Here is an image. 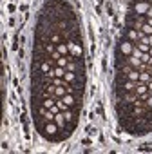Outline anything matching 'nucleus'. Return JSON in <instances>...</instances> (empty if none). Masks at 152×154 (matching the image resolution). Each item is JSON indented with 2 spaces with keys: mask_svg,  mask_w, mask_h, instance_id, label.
<instances>
[{
  "mask_svg": "<svg viewBox=\"0 0 152 154\" xmlns=\"http://www.w3.org/2000/svg\"><path fill=\"white\" fill-rule=\"evenodd\" d=\"M139 31H143V33H145L147 36H150V35H152V26L145 24V26H141V29H139Z\"/></svg>",
  "mask_w": 152,
  "mask_h": 154,
  "instance_id": "nucleus-13",
  "label": "nucleus"
},
{
  "mask_svg": "<svg viewBox=\"0 0 152 154\" xmlns=\"http://www.w3.org/2000/svg\"><path fill=\"white\" fill-rule=\"evenodd\" d=\"M42 132H44V136H45V138L53 140V138L56 136V132H58V125H56V122H54V123H53V122H47V123L44 125Z\"/></svg>",
  "mask_w": 152,
  "mask_h": 154,
  "instance_id": "nucleus-1",
  "label": "nucleus"
},
{
  "mask_svg": "<svg viewBox=\"0 0 152 154\" xmlns=\"http://www.w3.org/2000/svg\"><path fill=\"white\" fill-rule=\"evenodd\" d=\"M147 17H150V18H152V6H150V9L147 11Z\"/></svg>",
  "mask_w": 152,
  "mask_h": 154,
  "instance_id": "nucleus-18",
  "label": "nucleus"
},
{
  "mask_svg": "<svg viewBox=\"0 0 152 154\" xmlns=\"http://www.w3.org/2000/svg\"><path fill=\"white\" fill-rule=\"evenodd\" d=\"M147 87H148V94H152V80L147 84Z\"/></svg>",
  "mask_w": 152,
  "mask_h": 154,
  "instance_id": "nucleus-17",
  "label": "nucleus"
},
{
  "mask_svg": "<svg viewBox=\"0 0 152 154\" xmlns=\"http://www.w3.org/2000/svg\"><path fill=\"white\" fill-rule=\"evenodd\" d=\"M51 40H53V42H56V44H60V36H58V35H53V36H51Z\"/></svg>",
  "mask_w": 152,
  "mask_h": 154,
  "instance_id": "nucleus-15",
  "label": "nucleus"
},
{
  "mask_svg": "<svg viewBox=\"0 0 152 154\" xmlns=\"http://www.w3.org/2000/svg\"><path fill=\"white\" fill-rule=\"evenodd\" d=\"M150 67H152V62H150Z\"/></svg>",
  "mask_w": 152,
  "mask_h": 154,
  "instance_id": "nucleus-21",
  "label": "nucleus"
},
{
  "mask_svg": "<svg viewBox=\"0 0 152 154\" xmlns=\"http://www.w3.org/2000/svg\"><path fill=\"white\" fill-rule=\"evenodd\" d=\"M147 24H148V26H152V18H150V17H147Z\"/></svg>",
  "mask_w": 152,
  "mask_h": 154,
  "instance_id": "nucleus-19",
  "label": "nucleus"
},
{
  "mask_svg": "<svg viewBox=\"0 0 152 154\" xmlns=\"http://www.w3.org/2000/svg\"><path fill=\"white\" fill-rule=\"evenodd\" d=\"M127 36H129L130 40H134V42L139 40V36H138V29H129V31H127Z\"/></svg>",
  "mask_w": 152,
  "mask_h": 154,
  "instance_id": "nucleus-9",
  "label": "nucleus"
},
{
  "mask_svg": "<svg viewBox=\"0 0 152 154\" xmlns=\"http://www.w3.org/2000/svg\"><path fill=\"white\" fill-rule=\"evenodd\" d=\"M129 65H130L132 69H139V65H141V60L130 54V56H129Z\"/></svg>",
  "mask_w": 152,
  "mask_h": 154,
  "instance_id": "nucleus-5",
  "label": "nucleus"
},
{
  "mask_svg": "<svg viewBox=\"0 0 152 154\" xmlns=\"http://www.w3.org/2000/svg\"><path fill=\"white\" fill-rule=\"evenodd\" d=\"M148 44H150V47H152V35L148 36Z\"/></svg>",
  "mask_w": 152,
  "mask_h": 154,
  "instance_id": "nucleus-20",
  "label": "nucleus"
},
{
  "mask_svg": "<svg viewBox=\"0 0 152 154\" xmlns=\"http://www.w3.org/2000/svg\"><path fill=\"white\" fill-rule=\"evenodd\" d=\"M42 105H44L45 109H51V107L54 105V98H44V100H42Z\"/></svg>",
  "mask_w": 152,
  "mask_h": 154,
  "instance_id": "nucleus-10",
  "label": "nucleus"
},
{
  "mask_svg": "<svg viewBox=\"0 0 152 154\" xmlns=\"http://www.w3.org/2000/svg\"><path fill=\"white\" fill-rule=\"evenodd\" d=\"M63 78H65V82H69V84H72V82L76 80V74H74L72 71H65V76H63Z\"/></svg>",
  "mask_w": 152,
  "mask_h": 154,
  "instance_id": "nucleus-8",
  "label": "nucleus"
},
{
  "mask_svg": "<svg viewBox=\"0 0 152 154\" xmlns=\"http://www.w3.org/2000/svg\"><path fill=\"white\" fill-rule=\"evenodd\" d=\"M138 47H139V51H141V53H148V49H150V45H148V44H141V45H138Z\"/></svg>",
  "mask_w": 152,
  "mask_h": 154,
  "instance_id": "nucleus-14",
  "label": "nucleus"
},
{
  "mask_svg": "<svg viewBox=\"0 0 152 154\" xmlns=\"http://www.w3.org/2000/svg\"><path fill=\"white\" fill-rule=\"evenodd\" d=\"M147 105H148V109H152V94L147 98Z\"/></svg>",
  "mask_w": 152,
  "mask_h": 154,
  "instance_id": "nucleus-16",
  "label": "nucleus"
},
{
  "mask_svg": "<svg viewBox=\"0 0 152 154\" xmlns=\"http://www.w3.org/2000/svg\"><path fill=\"white\" fill-rule=\"evenodd\" d=\"M132 47H134V45H132V44H130L129 40H121V42H120V47H118V49H120V51H121V53H123L125 56H130V54H132Z\"/></svg>",
  "mask_w": 152,
  "mask_h": 154,
  "instance_id": "nucleus-2",
  "label": "nucleus"
},
{
  "mask_svg": "<svg viewBox=\"0 0 152 154\" xmlns=\"http://www.w3.org/2000/svg\"><path fill=\"white\" fill-rule=\"evenodd\" d=\"M152 78H150V74L148 72H139V82H143V84H148Z\"/></svg>",
  "mask_w": 152,
  "mask_h": 154,
  "instance_id": "nucleus-11",
  "label": "nucleus"
},
{
  "mask_svg": "<svg viewBox=\"0 0 152 154\" xmlns=\"http://www.w3.org/2000/svg\"><path fill=\"white\" fill-rule=\"evenodd\" d=\"M148 9H150V4H147V2H138V4L134 6V13H136V15L147 13Z\"/></svg>",
  "mask_w": 152,
  "mask_h": 154,
  "instance_id": "nucleus-3",
  "label": "nucleus"
},
{
  "mask_svg": "<svg viewBox=\"0 0 152 154\" xmlns=\"http://www.w3.org/2000/svg\"><path fill=\"white\" fill-rule=\"evenodd\" d=\"M67 63H69V56H62L60 60H56V65L60 67H67Z\"/></svg>",
  "mask_w": 152,
  "mask_h": 154,
  "instance_id": "nucleus-12",
  "label": "nucleus"
},
{
  "mask_svg": "<svg viewBox=\"0 0 152 154\" xmlns=\"http://www.w3.org/2000/svg\"><path fill=\"white\" fill-rule=\"evenodd\" d=\"M56 51H58V53H60L62 56H67V53H69V45H67V44H62V42H60V44H56Z\"/></svg>",
  "mask_w": 152,
  "mask_h": 154,
  "instance_id": "nucleus-4",
  "label": "nucleus"
},
{
  "mask_svg": "<svg viewBox=\"0 0 152 154\" xmlns=\"http://www.w3.org/2000/svg\"><path fill=\"white\" fill-rule=\"evenodd\" d=\"M54 122H56V125H58V127H65V116H63V112L54 114Z\"/></svg>",
  "mask_w": 152,
  "mask_h": 154,
  "instance_id": "nucleus-7",
  "label": "nucleus"
},
{
  "mask_svg": "<svg viewBox=\"0 0 152 154\" xmlns=\"http://www.w3.org/2000/svg\"><path fill=\"white\" fill-rule=\"evenodd\" d=\"M127 76H129V80H132V82H139V71L138 69H130Z\"/></svg>",
  "mask_w": 152,
  "mask_h": 154,
  "instance_id": "nucleus-6",
  "label": "nucleus"
}]
</instances>
